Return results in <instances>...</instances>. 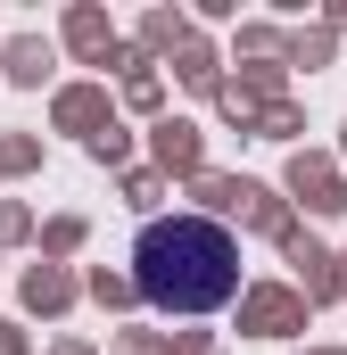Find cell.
Segmentation results:
<instances>
[{"mask_svg":"<svg viewBox=\"0 0 347 355\" xmlns=\"http://www.w3.org/2000/svg\"><path fill=\"white\" fill-rule=\"evenodd\" d=\"M133 289L158 314H223L240 289V240L215 215H158L133 240Z\"/></svg>","mask_w":347,"mask_h":355,"instance_id":"1","label":"cell"}]
</instances>
